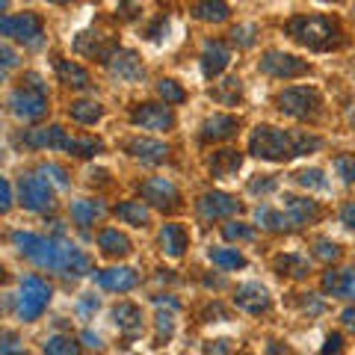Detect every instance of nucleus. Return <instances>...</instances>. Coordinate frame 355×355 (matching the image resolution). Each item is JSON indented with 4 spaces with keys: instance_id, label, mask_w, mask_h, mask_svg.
<instances>
[{
    "instance_id": "nucleus-2",
    "label": "nucleus",
    "mask_w": 355,
    "mask_h": 355,
    "mask_svg": "<svg viewBox=\"0 0 355 355\" xmlns=\"http://www.w3.org/2000/svg\"><path fill=\"white\" fill-rule=\"evenodd\" d=\"M6 107L18 121H39L48 116V89L39 74H27L21 86H15L6 98Z\"/></svg>"
},
{
    "instance_id": "nucleus-14",
    "label": "nucleus",
    "mask_w": 355,
    "mask_h": 355,
    "mask_svg": "<svg viewBox=\"0 0 355 355\" xmlns=\"http://www.w3.org/2000/svg\"><path fill=\"white\" fill-rule=\"evenodd\" d=\"M74 51H77V53H83V57H89V60L110 62V57H113V53L119 51V44H116L113 39L101 36V33L86 30V33H80V36L74 39Z\"/></svg>"
},
{
    "instance_id": "nucleus-31",
    "label": "nucleus",
    "mask_w": 355,
    "mask_h": 355,
    "mask_svg": "<svg viewBox=\"0 0 355 355\" xmlns=\"http://www.w3.org/2000/svg\"><path fill=\"white\" fill-rule=\"evenodd\" d=\"M240 95H243V83H240V77H225V80H219L214 89H210V98H214L216 104H237L240 101Z\"/></svg>"
},
{
    "instance_id": "nucleus-30",
    "label": "nucleus",
    "mask_w": 355,
    "mask_h": 355,
    "mask_svg": "<svg viewBox=\"0 0 355 355\" xmlns=\"http://www.w3.org/2000/svg\"><path fill=\"white\" fill-rule=\"evenodd\" d=\"M116 216L133 228H146L148 219H151L146 202H121V205H116Z\"/></svg>"
},
{
    "instance_id": "nucleus-32",
    "label": "nucleus",
    "mask_w": 355,
    "mask_h": 355,
    "mask_svg": "<svg viewBox=\"0 0 355 355\" xmlns=\"http://www.w3.org/2000/svg\"><path fill=\"white\" fill-rule=\"evenodd\" d=\"M254 219H258L266 231H272V234H282V231H291V228H293V219H291V216L282 214V210L266 207V205H263V207H258V214H254Z\"/></svg>"
},
{
    "instance_id": "nucleus-3",
    "label": "nucleus",
    "mask_w": 355,
    "mask_h": 355,
    "mask_svg": "<svg viewBox=\"0 0 355 355\" xmlns=\"http://www.w3.org/2000/svg\"><path fill=\"white\" fill-rule=\"evenodd\" d=\"M249 154L266 163H287L296 157L291 130H282L275 125H258L249 133Z\"/></svg>"
},
{
    "instance_id": "nucleus-1",
    "label": "nucleus",
    "mask_w": 355,
    "mask_h": 355,
    "mask_svg": "<svg viewBox=\"0 0 355 355\" xmlns=\"http://www.w3.org/2000/svg\"><path fill=\"white\" fill-rule=\"evenodd\" d=\"M287 33H291V39L299 42L302 48L320 51V53H326L340 44L338 21H331L326 15H296L287 21Z\"/></svg>"
},
{
    "instance_id": "nucleus-20",
    "label": "nucleus",
    "mask_w": 355,
    "mask_h": 355,
    "mask_svg": "<svg viewBox=\"0 0 355 355\" xmlns=\"http://www.w3.org/2000/svg\"><path fill=\"white\" fill-rule=\"evenodd\" d=\"M113 320H116V326L119 331L125 338H137L142 335V308L139 305H133V302H119L113 308Z\"/></svg>"
},
{
    "instance_id": "nucleus-51",
    "label": "nucleus",
    "mask_w": 355,
    "mask_h": 355,
    "mask_svg": "<svg viewBox=\"0 0 355 355\" xmlns=\"http://www.w3.org/2000/svg\"><path fill=\"white\" fill-rule=\"evenodd\" d=\"M9 207H12V184H9V178H3V202H0V210L9 214Z\"/></svg>"
},
{
    "instance_id": "nucleus-35",
    "label": "nucleus",
    "mask_w": 355,
    "mask_h": 355,
    "mask_svg": "<svg viewBox=\"0 0 355 355\" xmlns=\"http://www.w3.org/2000/svg\"><path fill=\"white\" fill-rule=\"evenodd\" d=\"M207 258H210V263H216L219 270H240V266H246V258H243L237 249H225V246L207 249Z\"/></svg>"
},
{
    "instance_id": "nucleus-19",
    "label": "nucleus",
    "mask_w": 355,
    "mask_h": 355,
    "mask_svg": "<svg viewBox=\"0 0 355 355\" xmlns=\"http://www.w3.org/2000/svg\"><path fill=\"white\" fill-rule=\"evenodd\" d=\"M231 65V51H228V44L225 42H219V39H210L205 42V48H202V71L205 77H219L222 71H225Z\"/></svg>"
},
{
    "instance_id": "nucleus-13",
    "label": "nucleus",
    "mask_w": 355,
    "mask_h": 355,
    "mask_svg": "<svg viewBox=\"0 0 355 355\" xmlns=\"http://www.w3.org/2000/svg\"><path fill=\"white\" fill-rule=\"evenodd\" d=\"M234 305L240 311H246V314H266V311L272 308V296H270V291H266L263 284L246 282V284H240L234 291Z\"/></svg>"
},
{
    "instance_id": "nucleus-57",
    "label": "nucleus",
    "mask_w": 355,
    "mask_h": 355,
    "mask_svg": "<svg viewBox=\"0 0 355 355\" xmlns=\"http://www.w3.org/2000/svg\"><path fill=\"white\" fill-rule=\"evenodd\" d=\"M48 3H71V0H48Z\"/></svg>"
},
{
    "instance_id": "nucleus-23",
    "label": "nucleus",
    "mask_w": 355,
    "mask_h": 355,
    "mask_svg": "<svg viewBox=\"0 0 355 355\" xmlns=\"http://www.w3.org/2000/svg\"><path fill=\"white\" fill-rule=\"evenodd\" d=\"M240 128V119L234 116H210L205 119V125H202V139L205 142H222V139H231L237 133Z\"/></svg>"
},
{
    "instance_id": "nucleus-47",
    "label": "nucleus",
    "mask_w": 355,
    "mask_h": 355,
    "mask_svg": "<svg viewBox=\"0 0 355 355\" xmlns=\"http://www.w3.org/2000/svg\"><path fill=\"white\" fill-rule=\"evenodd\" d=\"M272 190H275L272 175H258L254 181H249V193H272Z\"/></svg>"
},
{
    "instance_id": "nucleus-11",
    "label": "nucleus",
    "mask_w": 355,
    "mask_h": 355,
    "mask_svg": "<svg viewBox=\"0 0 355 355\" xmlns=\"http://www.w3.org/2000/svg\"><path fill=\"white\" fill-rule=\"evenodd\" d=\"M0 33L6 39L24 42V44H36L42 36V18L36 12H21V15H6L0 21Z\"/></svg>"
},
{
    "instance_id": "nucleus-58",
    "label": "nucleus",
    "mask_w": 355,
    "mask_h": 355,
    "mask_svg": "<svg viewBox=\"0 0 355 355\" xmlns=\"http://www.w3.org/2000/svg\"><path fill=\"white\" fill-rule=\"evenodd\" d=\"M323 3H343V0H323Z\"/></svg>"
},
{
    "instance_id": "nucleus-7",
    "label": "nucleus",
    "mask_w": 355,
    "mask_h": 355,
    "mask_svg": "<svg viewBox=\"0 0 355 355\" xmlns=\"http://www.w3.org/2000/svg\"><path fill=\"white\" fill-rule=\"evenodd\" d=\"M18 198L21 205L33 214H48L53 210V190H51V181L42 175H24L18 181Z\"/></svg>"
},
{
    "instance_id": "nucleus-29",
    "label": "nucleus",
    "mask_w": 355,
    "mask_h": 355,
    "mask_svg": "<svg viewBox=\"0 0 355 355\" xmlns=\"http://www.w3.org/2000/svg\"><path fill=\"white\" fill-rule=\"evenodd\" d=\"M104 216V205L98 198H80V202H71V219L80 228H89L95 219Z\"/></svg>"
},
{
    "instance_id": "nucleus-33",
    "label": "nucleus",
    "mask_w": 355,
    "mask_h": 355,
    "mask_svg": "<svg viewBox=\"0 0 355 355\" xmlns=\"http://www.w3.org/2000/svg\"><path fill=\"white\" fill-rule=\"evenodd\" d=\"M275 272L279 275H291V279H305L308 275V258H302V254H279V258L272 261Z\"/></svg>"
},
{
    "instance_id": "nucleus-43",
    "label": "nucleus",
    "mask_w": 355,
    "mask_h": 355,
    "mask_svg": "<svg viewBox=\"0 0 355 355\" xmlns=\"http://www.w3.org/2000/svg\"><path fill=\"white\" fill-rule=\"evenodd\" d=\"M228 36H231V42H234L237 48H252L254 36H258V27H254V24H237L234 30L228 33Z\"/></svg>"
},
{
    "instance_id": "nucleus-52",
    "label": "nucleus",
    "mask_w": 355,
    "mask_h": 355,
    "mask_svg": "<svg viewBox=\"0 0 355 355\" xmlns=\"http://www.w3.org/2000/svg\"><path fill=\"white\" fill-rule=\"evenodd\" d=\"M0 57H3V69H6V71H9V69H12V65L18 62V60H15V51L9 48V44H3V48H0Z\"/></svg>"
},
{
    "instance_id": "nucleus-10",
    "label": "nucleus",
    "mask_w": 355,
    "mask_h": 355,
    "mask_svg": "<svg viewBox=\"0 0 355 355\" xmlns=\"http://www.w3.org/2000/svg\"><path fill=\"white\" fill-rule=\"evenodd\" d=\"M172 104H154V101H146V104H137L130 110V121L142 130H169L175 125V113L169 110Z\"/></svg>"
},
{
    "instance_id": "nucleus-4",
    "label": "nucleus",
    "mask_w": 355,
    "mask_h": 355,
    "mask_svg": "<svg viewBox=\"0 0 355 355\" xmlns=\"http://www.w3.org/2000/svg\"><path fill=\"white\" fill-rule=\"evenodd\" d=\"M12 246L21 254H27L39 270L60 272V266H62V240L39 237V234H30V231H12Z\"/></svg>"
},
{
    "instance_id": "nucleus-36",
    "label": "nucleus",
    "mask_w": 355,
    "mask_h": 355,
    "mask_svg": "<svg viewBox=\"0 0 355 355\" xmlns=\"http://www.w3.org/2000/svg\"><path fill=\"white\" fill-rule=\"evenodd\" d=\"M74 157H95V154L104 151V142L95 137H83V139H69V148H65Z\"/></svg>"
},
{
    "instance_id": "nucleus-16",
    "label": "nucleus",
    "mask_w": 355,
    "mask_h": 355,
    "mask_svg": "<svg viewBox=\"0 0 355 355\" xmlns=\"http://www.w3.org/2000/svg\"><path fill=\"white\" fill-rule=\"evenodd\" d=\"M128 154L139 163H148V166H160L169 160V146L160 139H151V137H137L128 142Z\"/></svg>"
},
{
    "instance_id": "nucleus-18",
    "label": "nucleus",
    "mask_w": 355,
    "mask_h": 355,
    "mask_svg": "<svg viewBox=\"0 0 355 355\" xmlns=\"http://www.w3.org/2000/svg\"><path fill=\"white\" fill-rule=\"evenodd\" d=\"M98 284L110 293H128L139 284V272L130 270V266H110V270H101L95 275Z\"/></svg>"
},
{
    "instance_id": "nucleus-17",
    "label": "nucleus",
    "mask_w": 355,
    "mask_h": 355,
    "mask_svg": "<svg viewBox=\"0 0 355 355\" xmlns=\"http://www.w3.org/2000/svg\"><path fill=\"white\" fill-rule=\"evenodd\" d=\"M69 139L71 137L60 125L33 128V130H24V137H21V142H24L27 148H60V151L69 148Z\"/></svg>"
},
{
    "instance_id": "nucleus-49",
    "label": "nucleus",
    "mask_w": 355,
    "mask_h": 355,
    "mask_svg": "<svg viewBox=\"0 0 355 355\" xmlns=\"http://www.w3.org/2000/svg\"><path fill=\"white\" fill-rule=\"evenodd\" d=\"M157 331H160V338L166 335L169 338L172 331H175V323H172V314H157Z\"/></svg>"
},
{
    "instance_id": "nucleus-42",
    "label": "nucleus",
    "mask_w": 355,
    "mask_h": 355,
    "mask_svg": "<svg viewBox=\"0 0 355 355\" xmlns=\"http://www.w3.org/2000/svg\"><path fill=\"white\" fill-rule=\"evenodd\" d=\"M39 175L48 178V181L53 187H60V190H62V187H69V172H65L62 166H57V163H42L39 166Z\"/></svg>"
},
{
    "instance_id": "nucleus-50",
    "label": "nucleus",
    "mask_w": 355,
    "mask_h": 355,
    "mask_svg": "<svg viewBox=\"0 0 355 355\" xmlns=\"http://www.w3.org/2000/svg\"><path fill=\"white\" fill-rule=\"evenodd\" d=\"M340 222L347 228H355V202H347L340 207Z\"/></svg>"
},
{
    "instance_id": "nucleus-27",
    "label": "nucleus",
    "mask_w": 355,
    "mask_h": 355,
    "mask_svg": "<svg viewBox=\"0 0 355 355\" xmlns=\"http://www.w3.org/2000/svg\"><path fill=\"white\" fill-rule=\"evenodd\" d=\"M89 270H92V261H89L86 254L74 246V243L62 240V266H60V272H65V275H83Z\"/></svg>"
},
{
    "instance_id": "nucleus-55",
    "label": "nucleus",
    "mask_w": 355,
    "mask_h": 355,
    "mask_svg": "<svg viewBox=\"0 0 355 355\" xmlns=\"http://www.w3.org/2000/svg\"><path fill=\"white\" fill-rule=\"evenodd\" d=\"M12 349H15V335H12V331H6L3 343H0V352H12Z\"/></svg>"
},
{
    "instance_id": "nucleus-37",
    "label": "nucleus",
    "mask_w": 355,
    "mask_h": 355,
    "mask_svg": "<svg viewBox=\"0 0 355 355\" xmlns=\"http://www.w3.org/2000/svg\"><path fill=\"white\" fill-rule=\"evenodd\" d=\"M157 95L163 98L166 104H184L187 101L184 86L178 80H172V77H163V80H157Z\"/></svg>"
},
{
    "instance_id": "nucleus-40",
    "label": "nucleus",
    "mask_w": 355,
    "mask_h": 355,
    "mask_svg": "<svg viewBox=\"0 0 355 355\" xmlns=\"http://www.w3.org/2000/svg\"><path fill=\"white\" fill-rule=\"evenodd\" d=\"M42 349H44V352H51V355H77V352H80V347H77L71 338H62V335L48 338Z\"/></svg>"
},
{
    "instance_id": "nucleus-46",
    "label": "nucleus",
    "mask_w": 355,
    "mask_h": 355,
    "mask_svg": "<svg viewBox=\"0 0 355 355\" xmlns=\"http://www.w3.org/2000/svg\"><path fill=\"white\" fill-rule=\"evenodd\" d=\"M343 299H355V266L352 270H343L340 272V293Z\"/></svg>"
},
{
    "instance_id": "nucleus-44",
    "label": "nucleus",
    "mask_w": 355,
    "mask_h": 355,
    "mask_svg": "<svg viewBox=\"0 0 355 355\" xmlns=\"http://www.w3.org/2000/svg\"><path fill=\"white\" fill-rule=\"evenodd\" d=\"M314 258L326 261V263H335L340 258V246L338 243H331V240H317L314 243Z\"/></svg>"
},
{
    "instance_id": "nucleus-9",
    "label": "nucleus",
    "mask_w": 355,
    "mask_h": 355,
    "mask_svg": "<svg viewBox=\"0 0 355 355\" xmlns=\"http://www.w3.org/2000/svg\"><path fill=\"white\" fill-rule=\"evenodd\" d=\"M139 196H142V202L157 207V210H178L181 207V193H178V187L172 181H166V178H148V181H142Z\"/></svg>"
},
{
    "instance_id": "nucleus-24",
    "label": "nucleus",
    "mask_w": 355,
    "mask_h": 355,
    "mask_svg": "<svg viewBox=\"0 0 355 355\" xmlns=\"http://www.w3.org/2000/svg\"><path fill=\"white\" fill-rule=\"evenodd\" d=\"M240 166H243V154L237 148H222V151H214L207 169L214 178H231V175L240 172Z\"/></svg>"
},
{
    "instance_id": "nucleus-45",
    "label": "nucleus",
    "mask_w": 355,
    "mask_h": 355,
    "mask_svg": "<svg viewBox=\"0 0 355 355\" xmlns=\"http://www.w3.org/2000/svg\"><path fill=\"white\" fill-rule=\"evenodd\" d=\"M335 169L343 178V184H355V154H338Z\"/></svg>"
},
{
    "instance_id": "nucleus-34",
    "label": "nucleus",
    "mask_w": 355,
    "mask_h": 355,
    "mask_svg": "<svg viewBox=\"0 0 355 355\" xmlns=\"http://www.w3.org/2000/svg\"><path fill=\"white\" fill-rule=\"evenodd\" d=\"M69 116L77 121V125H98L104 116V107L98 101H74L69 107Z\"/></svg>"
},
{
    "instance_id": "nucleus-5",
    "label": "nucleus",
    "mask_w": 355,
    "mask_h": 355,
    "mask_svg": "<svg viewBox=\"0 0 355 355\" xmlns=\"http://www.w3.org/2000/svg\"><path fill=\"white\" fill-rule=\"evenodd\" d=\"M275 107L291 119L314 121L320 116V107H323V98H320V92L314 86H291V89H284V92L275 95Z\"/></svg>"
},
{
    "instance_id": "nucleus-8",
    "label": "nucleus",
    "mask_w": 355,
    "mask_h": 355,
    "mask_svg": "<svg viewBox=\"0 0 355 355\" xmlns=\"http://www.w3.org/2000/svg\"><path fill=\"white\" fill-rule=\"evenodd\" d=\"M261 71L275 77V80H293V77H302L311 71V65L305 60L293 57V53L284 51H266L261 57Z\"/></svg>"
},
{
    "instance_id": "nucleus-39",
    "label": "nucleus",
    "mask_w": 355,
    "mask_h": 355,
    "mask_svg": "<svg viewBox=\"0 0 355 355\" xmlns=\"http://www.w3.org/2000/svg\"><path fill=\"white\" fill-rule=\"evenodd\" d=\"M291 137H293L296 157L299 154H311V151H317L320 146H323V139L314 137V133H308V130H291Z\"/></svg>"
},
{
    "instance_id": "nucleus-56",
    "label": "nucleus",
    "mask_w": 355,
    "mask_h": 355,
    "mask_svg": "<svg viewBox=\"0 0 355 355\" xmlns=\"http://www.w3.org/2000/svg\"><path fill=\"white\" fill-rule=\"evenodd\" d=\"M207 352H231V347H228V340H216V343H207V347H205Z\"/></svg>"
},
{
    "instance_id": "nucleus-22",
    "label": "nucleus",
    "mask_w": 355,
    "mask_h": 355,
    "mask_svg": "<svg viewBox=\"0 0 355 355\" xmlns=\"http://www.w3.org/2000/svg\"><path fill=\"white\" fill-rule=\"evenodd\" d=\"M190 246V234H187L184 225H178V222H169V225L160 228V249L163 254H169V258H181Z\"/></svg>"
},
{
    "instance_id": "nucleus-15",
    "label": "nucleus",
    "mask_w": 355,
    "mask_h": 355,
    "mask_svg": "<svg viewBox=\"0 0 355 355\" xmlns=\"http://www.w3.org/2000/svg\"><path fill=\"white\" fill-rule=\"evenodd\" d=\"M198 214H202L205 219H228V216H234L240 214V202L234 196H228V193H205L202 198H198Z\"/></svg>"
},
{
    "instance_id": "nucleus-25",
    "label": "nucleus",
    "mask_w": 355,
    "mask_h": 355,
    "mask_svg": "<svg viewBox=\"0 0 355 355\" xmlns=\"http://www.w3.org/2000/svg\"><path fill=\"white\" fill-rule=\"evenodd\" d=\"M98 249H101L107 258H125L133 252V243L128 240V234H121L116 228H107L98 234Z\"/></svg>"
},
{
    "instance_id": "nucleus-38",
    "label": "nucleus",
    "mask_w": 355,
    "mask_h": 355,
    "mask_svg": "<svg viewBox=\"0 0 355 355\" xmlns=\"http://www.w3.org/2000/svg\"><path fill=\"white\" fill-rule=\"evenodd\" d=\"M222 237L225 240H243V243H249V240H254V228L252 225H246V222H237V219H231V222H225L222 225Z\"/></svg>"
},
{
    "instance_id": "nucleus-59",
    "label": "nucleus",
    "mask_w": 355,
    "mask_h": 355,
    "mask_svg": "<svg viewBox=\"0 0 355 355\" xmlns=\"http://www.w3.org/2000/svg\"><path fill=\"white\" fill-rule=\"evenodd\" d=\"M352 128H355V113H352Z\"/></svg>"
},
{
    "instance_id": "nucleus-28",
    "label": "nucleus",
    "mask_w": 355,
    "mask_h": 355,
    "mask_svg": "<svg viewBox=\"0 0 355 355\" xmlns=\"http://www.w3.org/2000/svg\"><path fill=\"white\" fill-rule=\"evenodd\" d=\"M193 15L205 24H222V21L231 18V6L225 0H198L193 6Z\"/></svg>"
},
{
    "instance_id": "nucleus-53",
    "label": "nucleus",
    "mask_w": 355,
    "mask_h": 355,
    "mask_svg": "<svg viewBox=\"0 0 355 355\" xmlns=\"http://www.w3.org/2000/svg\"><path fill=\"white\" fill-rule=\"evenodd\" d=\"M340 343H343L340 335H329L326 343H323V352H340Z\"/></svg>"
},
{
    "instance_id": "nucleus-21",
    "label": "nucleus",
    "mask_w": 355,
    "mask_h": 355,
    "mask_svg": "<svg viewBox=\"0 0 355 355\" xmlns=\"http://www.w3.org/2000/svg\"><path fill=\"white\" fill-rule=\"evenodd\" d=\"M284 210L293 219V225H311L320 219V205L314 198H299V196H284Z\"/></svg>"
},
{
    "instance_id": "nucleus-48",
    "label": "nucleus",
    "mask_w": 355,
    "mask_h": 355,
    "mask_svg": "<svg viewBox=\"0 0 355 355\" xmlns=\"http://www.w3.org/2000/svg\"><path fill=\"white\" fill-rule=\"evenodd\" d=\"M323 291L331 293V296H338V293H340V272L329 270V272L323 275Z\"/></svg>"
},
{
    "instance_id": "nucleus-54",
    "label": "nucleus",
    "mask_w": 355,
    "mask_h": 355,
    "mask_svg": "<svg viewBox=\"0 0 355 355\" xmlns=\"http://www.w3.org/2000/svg\"><path fill=\"white\" fill-rule=\"evenodd\" d=\"M340 323L347 326L349 331H355V308H347V311H343V314H340Z\"/></svg>"
},
{
    "instance_id": "nucleus-41",
    "label": "nucleus",
    "mask_w": 355,
    "mask_h": 355,
    "mask_svg": "<svg viewBox=\"0 0 355 355\" xmlns=\"http://www.w3.org/2000/svg\"><path fill=\"white\" fill-rule=\"evenodd\" d=\"M296 181L299 187H305V190H326V175L320 172V169H302V172H296Z\"/></svg>"
},
{
    "instance_id": "nucleus-12",
    "label": "nucleus",
    "mask_w": 355,
    "mask_h": 355,
    "mask_svg": "<svg viewBox=\"0 0 355 355\" xmlns=\"http://www.w3.org/2000/svg\"><path fill=\"white\" fill-rule=\"evenodd\" d=\"M107 71H110V77H116V80H121V83H137V80L146 77V65H142L137 51L119 48L113 57H110Z\"/></svg>"
},
{
    "instance_id": "nucleus-6",
    "label": "nucleus",
    "mask_w": 355,
    "mask_h": 355,
    "mask_svg": "<svg viewBox=\"0 0 355 355\" xmlns=\"http://www.w3.org/2000/svg\"><path fill=\"white\" fill-rule=\"evenodd\" d=\"M51 284L39 279V275H27L21 279V287H18V299H15V311L24 323H33V320L42 317V311L48 308L51 302Z\"/></svg>"
},
{
    "instance_id": "nucleus-26",
    "label": "nucleus",
    "mask_w": 355,
    "mask_h": 355,
    "mask_svg": "<svg viewBox=\"0 0 355 355\" xmlns=\"http://www.w3.org/2000/svg\"><path fill=\"white\" fill-rule=\"evenodd\" d=\"M57 74H60V83H65L69 89H89V83H92V77H89V71L83 69V65H77L71 60H62L57 57Z\"/></svg>"
}]
</instances>
